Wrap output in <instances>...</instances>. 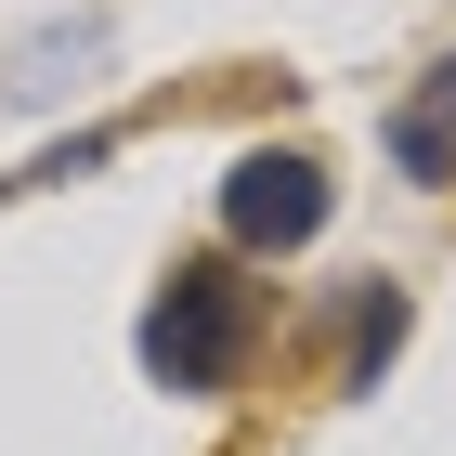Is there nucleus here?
<instances>
[{
    "instance_id": "7ed1b4c3",
    "label": "nucleus",
    "mask_w": 456,
    "mask_h": 456,
    "mask_svg": "<svg viewBox=\"0 0 456 456\" xmlns=\"http://www.w3.org/2000/svg\"><path fill=\"white\" fill-rule=\"evenodd\" d=\"M391 170L404 183H456V53L391 105Z\"/></svg>"
},
{
    "instance_id": "f03ea898",
    "label": "nucleus",
    "mask_w": 456,
    "mask_h": 456,
    "mask_svg": "<svg viewBox=\"0 0 456 456\" xmlns=\"http://www.w3.org/2000/svg\"><path fill=\"white\" fill-rule=\"evenodd\" d=\"M326 209H339V196H326V170L300 157V143H287V157L261 143V157H235V183H222V235L261 248V261H274V248H314Z\"/></svg>"
},
{
    "instance_id": "f257e3e1",
    "label": "nucleus",
    "mask_w": 456,
    "mask_h": 456,
    "mask_svg": "<svg viewBox=\"0 0 456 456\" xmlns=\"http://www.w3.org/2000/svg\"><path fill=\"white\" fill-rule=\"evenodd\" d=\"M261 339V287L235 261H170L157 300H143V379L157 391H222Z\"/></svg>"
}]
</instances>
